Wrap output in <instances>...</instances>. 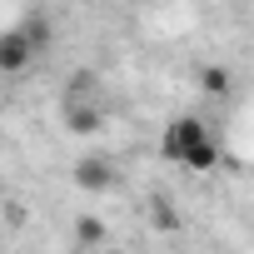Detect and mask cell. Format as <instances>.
I'll return each mask as SVG.
<instances>
[{"mask_svg": "<svg viewBox=\"0 0 254 254\" xmlns=\"http://www.w3.org/2000/svg\"><path fill=\"white\" fill-rule=\"evenodd\" d=\"M30 60H35L30 30H5L0 35V75H20V70H30Z\"/></svg>", "mask_w": 254, "mask_h": 254, "instance_id": "7a4b0ae2", "label": "cell"}, {"mask_svg": "<svg viewBox=\"0 0 254 254\" xmlns=\"http://www.w3.org/2000/svg\"><path fill=\"white\" fill-rule=\"evenodd\" d=\"M75 185H80V190H110V185H115V165H110L105 155H85V160L75 165Z\"/></svg>", "mask_w": 254, "mask_h": 254, "instance_id": "3957f363", "label": "cell"}, {"mask_svg": "<svg viewBox=\"0 0 254 254\" xmlns=\"http://www.w3.org/2000/svg\"><path fill=\"white\" fill-rule=\"evenodd\" d=\"M160 155H165L170 165L194 170V175H204V170L219 165V145H214V135L204 130L194 115H180V120L165 125V135H160Z\"/></svg>", "mask_w": 254, "mask_h": 254, "instance_id": "6da1fadb", "label": "cell"}, {"mask_svg": "<svg viewBox=\"0 0 254 254\" xmlns=\"http://www.w3.org/2000/svg\"><path fill=\"white\" fill-rule=\"evenodd\" d=\"M204 85H209L214 95H224V90H229V75H224V70H209V75H204Z\"/></svg>", "mask_w": 254, "mask_h": 254, "instance_id": "277c9868", "label": "cell"}]
</instances>
